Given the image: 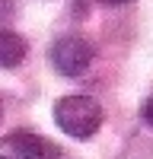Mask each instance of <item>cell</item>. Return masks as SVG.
Returning <instances> with one entry per match:
<instances>
[{"instance_id": "obj_1", "label": "cell", "mask_w": 153, "mask_h": 159, "mask_svg": "<svg viewBox=\"0 0 153 159\" xmlns=\"http://www.w3.org/2000/svg\"><path fill=\"white\" fill-rule=\"evenodd\" d=\"M54 124L67 137L86 140L102 127V105L93 96H64L54 102Z\"/></svg>"}, {"instance_id": "obj_7", "label": "cell", "mask_w": 153, "mask_h": 159, "mask_svg": "<svg viewBox=\"0 0 153 159\" xmlns=\"http://www.w3.org/2000/svg\"><path fill=\"white\" fill-rule=\"evenodd\" d=\"M99 3H105V7H124V3H131V0H99Z\"/></svg>"}, {"instance_id": "obj_3", "label": "cell", "mask_w": 153, "mask_h": 159, "mask_svg": "<svg viewBox=\"0 0 153 159\" xmlns=\"http://www.w3.org/2000/svg\"><path fill=\"white\" fill-rule=\"evenodd\" d=\"M51 156H54V147L29 130H13L10 137L0 140V159H51Z\"/></svg>"}, {"instance_id": "obj_4", "label": "cell", "mask_w": 153, "mask_h": 159, "mask_svg": "<svg viewBox=\"0 0 153 159\" xmlns=\"http://www.w3.org/2000/svg\"><path fill=\"white\" fill-rule=\"evenodd\" d=\"M26 51H29V45H26L22 35L10 32V29H0V67L3 70L19 67L22 57H26Z\"/></svg>"}, {"instance_id": "obj_6", "label": "cell", "mask_w": 153, "mask_h": 159, "mask_svg": "<svg viewBox=\"0 0 153 159\" xmlns=\"http://www.w3.org/2000/svg\"><path fill=\"white\" fill-rule=\"evenodd\" d=\"M13 13V0H0V16H10Z\"/></svg>"}, {"instance_id": "obj_5", "label": "cell", "mask_w": 153, "mask_h": 159, "mask_svg": "<svg viewBox=\"0 0 153 159\" xmlns=\"http://www.w3.org/2000/svg\"><path fill=\"white\" fill-rule=\"evenodd\" d=\"M140 118H144V121H147V124L153 127V96H150V99L144 102V108H140Z\"/></svg>"}, {"instance_id": "obj_2", "label": "cell", "mask_w": 153, "mask_h": 159, "mask_svg": "<svg viewBox=\"0 0 153 159\" xmlns=\"http://www.w3.org/2000/svg\"><path fill=\"white\" fill-rule=\"evenodd\" d=\"M51 64L61 76H80L93 64V45L83 35H61L51 45Z\"/></svg>"}]
</instances>
